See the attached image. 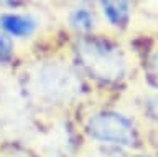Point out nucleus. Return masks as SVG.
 I'll list each match as a JSON object with an SVG mask.
<instances>
[{"label": "nucleus", "mask_w": 158, "mask_h": 157, "mask_svg": "<svg viewBox=\"0 0 158 157\" xmlns=\"http://www.w3.org/2000/svg\"><path fill=\"white\" fill-rule=\"evenodd\" d=\"M0 25L5 32H8L13 37H27L30 35L36 22L31 17H25V15H17V13H5L0 17Z\"/></svg>", "instance_id": "obj_4"}, {"label": "nucleus", "mask_w": 158, "mask_h": 157, "mask_svg": "<svg viewBox=\"0 0 158 157\" xmlns=\"http://www.w3.org/2000/svg\"><path fill=\"white\" fill-rule=\"evenodd\" d=\"M77 56L92 76L104 81H115L125 73V60L118 48L102 40H81Z\"/></svg>", "instance_id": "obj_1"}, {"label": "nucleus", "mask_w": 158, "mask_h": 157, "mask_svg": "<svg viewBox=\"0 0 158 157\" xmlns=\"http://www.w3.org/2000/svg\"><path fill=\"white\" fill-rule=\"evenodd\" d=\"M71 81H73V76L66 70H61L58 66L44 68L38 78V85L41 88V91L49 96L64 94L71 86Z\"/></svg>", "instance_id": "obj_3"}, {"label": "nucleus", "mask_w": 158, "mask_h": 157, "mask_svg": "<svg viewBox=\"0 0 158 157\" xmlns=\"http://www.w3.org/2000/svg\"><path fill=\"white\" fill-rule=\"evenodd\" d=\"M106 17L114 25H125L130 17V2L128 0H101Z\"/></svg>", "instance_id": "obj_5"}, {"label": "nucleus", "mask_w": 158, "mask_h": 157, "mask_svg": "<svg viewBox=\"0 0 158 157\" xmlns=\"http://www.w3.org/2000/svg\"><path fill=\"white\" fill-rule=\"evenodd\" d=\"M142 157H147V155H142Z\"/></svg>", "instance_id": "obj_8"}, {"label": "nucleus", "mask_w": 158, "mask_h": 157, "mask_svg": "<svg viewBox=\"0 0 158 157\" xmlns=\"http://www.w3.org/2000/svg\"><path fill=\"white\" fill-rule=\"evenodd\" d=\"M12 51H13L12 40L7 35L0 33V61H7L12 56Z\"/></svg>", "instance_id": "obj_7"}, {"label": "nucleus", "mask_w": 158, "mask_h": 157, "mask_svg": "<svg viewBox=\"0 0 158 157\" xmlns=\"http://www.w3.org/2000/svg\"><path fill=\"white\" fill-rule=\"evenodd\" d=\"M71 23L79 30H91L94 25V17L91 15V12L86 10V8H77V10L73 12L71 15Z\"/></svg>", "instance_id": "obj_6"}, {"label": "nucleus", "mask_w": 158, "mask_h": 157, "mask_svg": "<svg viewBox=\"0 0 158 157\" xmlns=\"http://www.w3.org/2000/svg\"><path fill=\"white\" fill-rule=\"evenodd\" d=\"M87 132L92 139L117 146H133L137 142V132L132 121L118 112H99L87 122Z\"/></svg>", "instance_id": "obj_2"}]
</instances>
